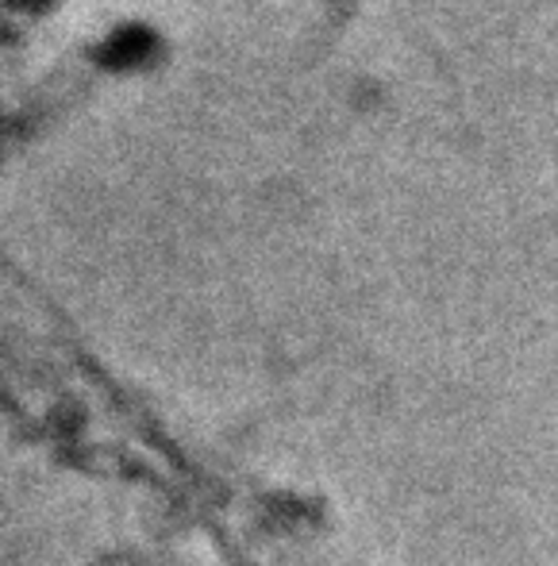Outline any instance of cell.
Listing matches in <instances>:
<instances>
[{"label": "cell", "instance_id": "obj_1", "mask_svg": "<svg viewBox=\"0 0 558 566\" xmlns=\"http://www.w3.org/2000/svg\"><path fill=\"white\" fill-rule=\"evenodd\" d=\"M158 51V35L143 23H127V28H116L105 46V54H116V62H143Z\"/></svg>", "mask_w": 558, "mask_h": 566}]
</instances>
